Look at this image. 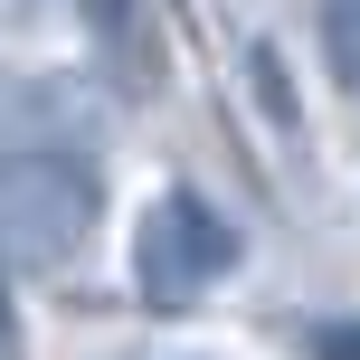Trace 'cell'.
I'll return each instance as SVG.
<instances>
[{"label":"cell","instance_id":"1","mask_svg":"<svg viewBox=\"0 0 360 360\" xmlns=\"http://www.w3.org/2000/svg\"><path fill=\"white\" fill-rule=\"evenodd\" d=\"M105 218V180L76 152H0V266H67Z\"/></svg>","mask_w":360,"mask_h":360},{"label":"cell","instance_id":"6","mask_svg":"<svg viewBox=\"0 0 360 360\" xmlns=\"http://www.w3.org/2000/svg\"><path fill=\"white\" fill-rule=\"evenodd\" d=\"M0 360H29V332H19V304L0 294Z\"/></svg>","mask_w":360,"mask_h":360},{"label":"cell","instance_id":"5","mask_svg":"<svg viewBox=\"0 0 360 360\" xmlns=\"http://www.w3.org/2000/svg\"><path fill=\"white\" fill-rule=\"evenodd\" d=\"M313 360H360V323H332V332H313Z\"/></svg>","mask_w":360,"mask_h":360},{"label":"cell","instance_id":"3","mask_svg":"<svg viewBox=\"0 0 360 360\" xmlns=\"http://www.w3.org/2000/svg\"><path fill=\"white\" fill-rule=\"evenodd\" d=\"M313 29H323V67H332V86L360 105V0H313Z\"/></svg>","mask_w":360,"mask_h":360},{"label":"cell","instance_id":"4","mask_svg":"<svg viewBox=\"0 0 360 360\" xmlns=\"http://www.w3.org/2000/svg\"><path fill=\"white\" fill-rule=\"evenodd\" d=\"M86 19H95V48H114V38H124V57H133V86H152V29H143V0H86Z\"/></svg>","mask_w":360,"mask_h":360},{"label":"cell","instance_id":"2","mask_svg":"<svg viewBox=\"0 0 360 360\" xmlns=\"http://www.w3.org/2000/svg\"><path fill=\"white\" fill-rule=\"evenodd\" d=\"M237 256H247L237 228H228L199 190H162V199L143 209V228H133V294L162 304V313H180V304H199L209 285H228Z\"/></svg>","mask_w":360,"mask_h":360}]
</instances>
